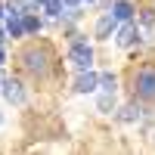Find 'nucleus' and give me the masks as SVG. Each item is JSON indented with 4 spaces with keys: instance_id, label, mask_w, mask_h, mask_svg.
I'll return each instance as SVG.
<instances>
[{
    "instance_id": "obj_18",
    "label": "nucleus",
    "mask_w": 155,
    "mask_h": 155,
    "mask_svg": "<svg viewBox=\"0 0 155 155\" xmlns=\"http://www.w3.org/2000/svg\"><path fill=\"white\" fill-rule=\"evenodd\" d=\"M44 3H47V0H34V6H44Z\"/></svg>"
},
{
    "instance_id": "obj_14",
    "label": "nucleus",
    "mask_w": 155,
    "mask_h": 155,
    "mask_svg": "<svg viewBox=\"0 0 155 155\" xmlns=\"http://www.w3.org/2000/svg\"><path fill=\"white\" fill-rule=\"evenodd\" d=\"M140 22H143V28H152L155 25V9H143L140 12Z\"/></svg>"
},
{
    "instance_id": "obj_2",
    "label": "nucleus",
    "mask_w": 155,
    "mask_h": 155,
    "mask_svg": "<svg viewBox=\"0 0 155 155\" xmlns=\"http://www.w3.org/2000/svg\"><path fill=\"white\" fill-rule=\"evenodd\" d=\"M68 59L74 62V68L87 71L90 65H93V50L87 47V41H74V44H71V50H68Z\"/></svg>"
},
{
    "instance_id": "obj_4",
    "label": "nucleus",
    "mask_w": 155,
    "mask_h": 155,
    "mask_svg": "<svg viewBox=\"0 0 155 155\" xmlns=\"http://www.w3.org/2000/svg\"><path fill=\"white\" fill-rule=\"evenodd\" d=\"M99 87V74L96 71H81V74H78V81H74V90H78V93H93V90Z\"/></svg>"
},
{
    "instance_id": "obj_5",
    "label": "nucleus",
    "mask_w": 155,
    "mask_h": 155,
    "mask_svg": "<svg viewBox=\"0 0 155 155\" xmlns=\"http://www.w3.org/2000/svg\"><path fill=\"white\" fill-rule=\"evenodd\" d=\"M25 65L34 74H44L47 71V53L44 50H28V53H25Z\"/></svg>"
},
{
    "instance_id": "obj_19",
    "label": "nucleus",
    "mask_w": 155,
    "mask_h": 155,
    "mask_svg": "<svg viewBox=\"0 0 155 155\" xmlns=\"http://www.w3.org/2000/svg\"><path fill=\"white\" fill-rule=\"evenodd\" d=\"M65 3H68V6H74V3H81V0H65Z\"/></svg>"
},
{
    "instance_id": "obj_3",
    "label": "nucleus",
    "mask_w": 155,
    "mask_h": 155,
    "mask_svg": "<svg viewBox=\"0 0 155 155\" xmlns=\"http://www.w3.org/2000/svg\"><path fill=\"white\" fill-rule=\"evenodd\" d=\"M12 106H25V99H28V93H25V87L19 81H3V90H0Z\"/></svg>"
},
{
    "instance_id": "obj_21",
    "label": "nucleus",
    "mask_w": 155,
    "mask_h": 155,
    "mask_svg": "<svg viewBox=\"0 0 155 155\" xmlns=\"http://www.w3.org/2000/svg\"><path fill=\"white\" fill-rule=\"evenodd\" d=\"M87 3H90V0H87Z\"/></svg>"
},
{
    "instance_id": "obj_20",
    "label": "nucleus",
    "mask_w": 155,
    "mask_h": 155,
    "mask_svg": "<svg viewBox=\"0 0 155 155\" xmlns=\"http://www.w3.org/2000/svg\"><path fill=\"white\" fill-rule=\"evenodd\" d=\"M0 44H3V31H0Z\"/></svg>"
},
{
    "instance_id": "obj_12",
    "label": "nucleus",
    "mask_w": 155,
    "mask_h": 155,
    "mask_svg": "<svg viewBox=\"0 0 155 155\" xmlns=\"http://www.w3.org/2000/svg\"><path fill=\"white\" fill-rule=\"evenodd\" d=\"M62 3H65V0H47V3H44V12H47V16H62V12H65V9H62Z\"/></svg>"
},
{
    "instance_id": "obj_11",
    "label": "nucleus",
    "mask_w": 155,
    "mask_h": 155,
    "mask_svg": "<svg viewBox=\"0 0 155 155\" xmlns=\"http://www.w3.org/2000/svg\"><path fill=\"white\" fill-rule=\"evenodd\" d=\"M140 118V109L137 106H124L121 112H118V121H124V124H130V121H137Z\"/></svg>"
},
{
    "instance_id": "obj_17",
    "label": "nucleus",
    "mask_w": 155,
    "mask_h": 155,
    "mask_svg": "<svg viewBox=\"0 0 155 155\" xmlns=\"http://www.w3.org/2000/svg\"><path fill=\"white\" fill-rule=\"evenodd\" d=\"M3 121H6V115H3V112H0V127H3Z\"/></svg>"
},
{
    "instance_id": "obj_16",
    "label": "nucleus",
    "mask_w": 155,
    "mask_h": 155,
    "mask_svg": "<svg viewBox=\"0 0 155 155\" xmlns=\"http://www.w3.org/2000/svg\"><path fill=\"white\" fill-rule=\"evenodd\" d=\"M3 59H6V53H3V50H0V65H3Z\"/></svg>"
},
{
    "instance_id": "obj_9",
    "label": "nucleus",
    "mask_w": 155,
    "mask_h": 155,
    "mask_svg": "<svg viewBox=\"0 0 155 155\" xmlns=\"http://www.w3.org/2000/svg\"><path fill=\"white\" fill-rule=\"evenodd\" d=\"M6 31H9V37H22V34H25V16H12V12H9Z\"/></svg>"
},
{
    "instance_id": "obj_15",
    "label": "nucleus",
    "mask_w": 155,
    "mask_h": 155,
    "mask_svg": "<svg viewBox=\"0 0 155 155\" xmlns=\"http://www.w3.org/2000/svg\"><path fill=\"white\" fill-rule=\"evenodd\" d=\"M25 31H41V19L37 16H25Z\"/></svg>"
},
{
    "instance_id": "obj_1",
    "label": "nucleus",
    "mask_w": 155,
    "mask_h": 155,
    "mask_svg": "<svg viewBox=\"0 0 155 155\" xmlns=\"http://www.w3.org/2000/svg\"><path fill=\"white\" fill-rule=\"evenodd\" d=\"M134 90H137V96H140V99L155 102V71H152V68L140 71V74L134 78Z\"/></svg>"
},
{
    "instance_id": "obj_6",
    "label": "nucleus",
    "mask_w": 155,
    "mask_h": 155,
    "mask_svg": "<svg viewBox=\"0 0 155 155\" xmlns=\"http://www.w3.org/2000/svg\"><path fill=\"white\" fill-rule=\"evenodd\" d=\"M115 41H118L121 47H130V44L140 41V28H137L134 22H124L121 28H118V34H115Z\"/></svg>"
},
{
    "instance_id": "obj_8",
    "label": "nucleus",
    "mask_w": 155,
    "mask_h": 155,
    "mask_svg": "<svg viewBox=\"0 0 155 155\" xmlns=\"http://www.w3.org/2000/svg\"><path fill=\"white\" fill-rule=\"evenodd\" d=\"M96 109L99 112H115V90H102V93L96 96Z\"/></svg>"
},
{
    "instance_id": "obj_7",
    "label": "nucleus",
    "mask_w": 155,
    "mask_h": 155,
    "mask_svg": "<svg viewBox=\"0 0 155 155\" xmlns=\"http://www.w3.org/2000/svg\"><path fill=\"white\" fill-rule=\"evenodd\" d=\"M115 28H118V19H115L112 12H106V16H99V19H96V28H93V34L99 37V41H106V37H109Z\"/></svg>"
},
{
    "instance_id": "obj_10",
    "label": "nucleus",
    "mask_w": 155,
    "mask_h": 155,
    "mask_svg": "<svg viewBox=\"0 0 155 155\" xmlns=\"http://www.w3.org/2000/svg\"><path fill=\"white\" fill-rule=\"evenodd\" d=\"M112 16L118 19V22H130V16H134V6L127 3V0H118V3L112 6Z\"/></svg>"
},
{
    "instance_id": "obj_13",
    "label": "nucleus",
    "mask_w": 155,
    "mask_h": 155,
    "mask_svg": "<svg viewBox=\"0 0 155 155\" xmlns=\"http://www.w3.org/2000/svg\"><path fill=\"white\" fill-rule=\"evenodd\" d=\"M99 87L102 90H115V87H118V78H115L112 71H102L99 74Z\"/></svg>"
}]
</instances>
